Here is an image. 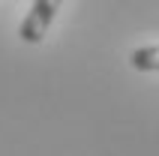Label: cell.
Instances as JSON below:
<instances>
[{
  "label": "cell",
  "instance_id": "6da1fadb",
  "mask_svg": "<svg viewBox=\"0 0 159 156\" xmlns=\"http://www.w3.org/2000/svg\"><path fill=\"white\" fill-rule=\"evenodd\" d=\"M60 6H63V0H33L30 12L24 15V21H21V27H18L21 42H27V45H39L42 42Z\"/></svg>",
  "mask_w": 159,
  "mask_h": 156
},
{
  "label": "cell",
  "instance_id": "7a4b0ae2",
  "mask_svg": "<svg viewBox=\"0 0 159 156\" xmlns=\"http://www.w3.org/2000/svg\"><path fill=\"white\" fill-rule=\"evenodd\" d=\"M132 69L138 72H159V45H141L129 54Z\"/></svg>",
  "mask_w": 159,
  "mask_h": 156
}]
</instances>
